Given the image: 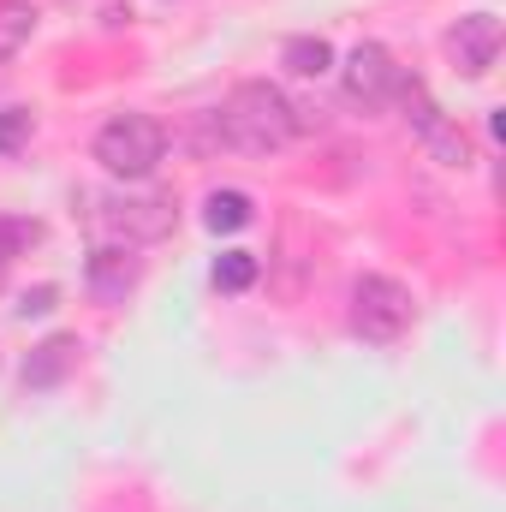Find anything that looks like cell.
<instances>
[{
    "label": "cell",
    "mask_w": 506,
    "mask_h": 512,
    "mask_svg": "<svg viewBox=\"0 0 506 512\" xmlns=\"http://www.w3.org/2000/svg\"><path fill=\"white\" fill-rule=\"evenodd\" d=\"M447 48H453V60H459L465 72H489V66H495V54H501V24H495L489 12L459 18V24H453V36H447Z\"/></svg>",
    "instance_id": "obj_8"
},
{
    "label": "cell",
    "mask_w": 506,
    "mask_h": 512,
    "mask_svg": "<svg viewBox=\"0 0 506 512\" xmlns=\"http://www.w3.org/2000/svg\"><path fill=\"white\" fill-rule=\"evenodd\" d=\"M251 221V197L245 191H209L203 197V227L209 233H239Z\"/></svg>",
    "instance_id": "obj_11"
},
{
    "label": "cell",
    "mask_w": 506,
    "mask_h": 512,
    "mask_svg": "<svg viewBox=\"0 0 506 512\" xmlns=\"http://www.w3.org/2000/svg\"><path fill=\"white\" fill-rule=\"evenodd\" d=\"M393 96H399V108H405V126L417 131V143H423V149H429L441 167H465V161H471V143H465V131L453 126V120H447L435 102H429V90H423L417 78H399V90H393Z\"/></svg>",
    "instance_id": "obj_4"
},
{
    "label": "cell",
    "mask_w": 506,
    "mask_h": 512,
    "mask_svg": "<svg viewBox=\"0 0 506 512\" xmlns=\"http://www.w3.org/2000/svg\"><path fill=\"white\" fill-rule=\"evenodd\" d=\"M24 137H30V108H6L0 114V155H12Z\"/></svg>",
    "instance_id": "obj_15"
},
{
    "label": "cell",
    "mask_w": 506,
    "mask_h": 512,
    "mask_svg": "<svg viewBox=\"0 0 506 512\" xmlns=\"http://www.w3.org/2000/svg\"><path fill=\"white\" fill-rule=\"evenodd\" d=\"M36 239H42V227H36V221H0V268L24 251V245H36Z\"/></svg>",
    "instance_id": "obj_14"
},
{
    "label": "cell",
    "mask_w": 506,
    "mask_h": 512,
    "mask_svg": "<svg viewBox=\"0 0 506 512\" xmlns=\"http://www.w3.org/2000/svg\"><path fill=\"white\" fill-rule=\"evenodd\" d=\"M399 66H393V54L381 48V42H358L352 54H346V96L352 102H364V108H381L393 90H399Z\"/></svg>",
    "instance_id": "obj_6"
},
{
    "label": "cell",
    "mask_w": 506,
    "mask_h": 512,
    "mask_svg": "<svg viewBox=\"0 0 506 512\" xmlns=\"http://www.w3.org/2000/svg\"><path fill=\"white\" fill-rule=\"evenodd\" d=\"M78 352H84L78 334H48V340L30 346V358H24V387H36V393H42V387H60L66 370L78 364Z\"/></svg>",
    "instance_id": "obj_9"
},
{
    "label": "cell",
    "mask_w": 506,
    "mask_h": 512,
    "mask_svg": "<svg viewBox=\"0 0 506 512\" xmlns=\"http://www.w3.org/2000/svg\"><path fill=\"white\" fill-rule=\"evenodd\" d=\"M137 280H143V262L131 256V245H102V251H90V262H84V286L102 304H126V292Z\"/></svg>",
    "instance_id": "obj_7"
},
{
    "label": "cell",
    "mask_w": 506,
    "mask_h": 512,
    "mask_svg": "<svg viewBox=\"0 0 506 512\" xmlns=\"http://www.w3.org/2000/svg\"><path fill=\"white\" fill-rule=\"evenodd\" d=\"M280 66L298 72V78H322V72L334 66V48H328L322 36H292V42L280 48Z\"/></svg>",
    "instance_id": "obj_10"
},
{
    "label": "cell",
    "mask_w": 506,
    "mask_h": 512,
    "mask_svg": "<svg viewBox=\"0 0 506 512\" xmlns=\"http://www.w3.org/2000/svg\"><path fill=\"white\" fill-rule=\"evenodd\" d=\"M173 197L161 191H126V197H102V227L114 233V245H155L173 233Z\"/></svg>",
    "instance_id": "obj_5"
},
{
    "label": "cell",
    "mask_w": 506,
    "mask_h": 512,
    "mask_svg": "<svg viewBox=\"0 0 506 512\" xmlns=\"http://www.w3.org/2000/svg\"><path fill=\"white\" fill-rule=\"evenodd\" d=\"M256 280V256L251 251H221L215 256V286L221 292H245Z\"/></svg>",
    "instance_id": "obj_13"
},
{
    "label": "cell",
    "mask_w": 506,
    "mask_h": 512,
    "mask_svg": "<svg viewBox=\"0 0 506 512\" xmlns=\"http://www.w3.org/2000/svg\"><path fill=\"white\" fill-rule=\"evenodd\" d=\"M167 155V131L149 114H114L108 126L96 131V161L114 179H149Z\"/></svg>",
    "instance_id": "obj_2"
},
{
    "label": "cell",
    "mask_w": 506,
    "mask_h": 512,
    "mask_svg": "<svg viewBox=\"0 0 506 512\" xmlns=\"http://www.w3.org/2000/svg\"><path fill=\"white\" fill-rule=\"evenodd\" d=\"M48 304H54V286H36V292H24V304H18V310H24V316H42Z\"/></svg>",
    "instance_id": "obj_16"
},
{
    "label": "cell",
    "mask_w": 506,
    "mask_h": 512,
    "mask_svg": "<svg viewBox=\"0 0 506 512\" xmlns=\"http://www.w3.org/2000/svg\"><path fill=\"white\" fill-rule=\"evenodd\" d=\"M411 316H417V304L399 280H387V274H358L352 280V328L364 340H376V346L399 340L411 328Z\"/></svg>",
    "instance_id": "obj_3"
},
{
    "label": "cell",
    "mask_w": 506,
    "mask_h": 512,
    "mask_svg": "<svg viewBox=\"0 0 506 512\" xmlns=\"http://www.w3.org/2000/svg\"><path fill=\"white\" fill-rule=\"evenodd\" d=\"M215 120H221V137H227V143H239V149H251V155H268V149H286V143H292L298 108H292V96H286L280 84L245 78V84L227 90V102H221Z\"/></svg>",
    "instance_id": "obj_1"
},
{
    "label": "cell",
    "mask_w": 506,
    "mask_h": 512,
    "mask_svg": "<svg viewBox=\"0 0 506 512\" xmlns=\"http://www.w3.org/2000/svg\"><path fill=\"white\" fill-rule=\"evenodd\" d=\"M36 36V6L30 0H0V60H12Z\"/></svg>",
    "instance_id": "obj_12"
}]
</instances>
